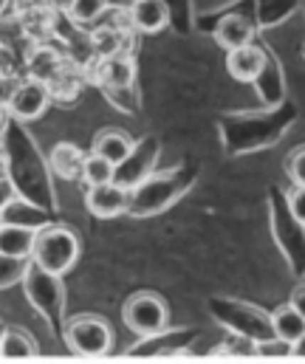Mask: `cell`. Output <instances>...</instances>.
Listing matches in <instances>:
<instances>
[{
    "mask_svg": "<svg viewBox=\"0 0 305 364\" xmlns=\"http://www.w3.org/2000/svg\"><path fill=\"white\" fill-rule=\"evenodd\" d=\"M116 176V164L107 161L100 153H88L85 156V164H82V181L85 186H100V183H110Z\"/></svg>",
    "mask_w": 305,
    "mask_h": 364,
    "instance_id": "d6986e66",
    "label": "cell"
},
{
    "mask_svg": "<svg viewBox=\"0 0 305 364\" xmlns=\"http://www.w3.org/2000/svg\"><path fill=\"white\" fill-rule=\"evenodd\" d=\"M63 71V63H60V57L51 51V48H37L31 57H28V77H34V80H40V82H51L57 74Z\"/></svg>",
    "mask_w": 305,
    "mask_h": 364,
    "instance_id": "e0dca14e",
    "label": "cell"
},
{
    "mask_svg": "<svg viewBox=\"0 0 305 364\" xmlns=\"http://www.w3.org/2000/svg\"><path fill=\"white\" fill-rule=\"evenodd\" d=\"M133 139H130V133L127 130H119V127H107V130H102L97 133V139H94V153H100L105 156L107 161H113V164H122L127 156H130V150H133Z\"/></svg>",
    "mask_w": 305,
    "mask_h": 364,
    "instance_id": "9a60e30c",
    "label": "cell"
},
{
    "mask_svg": "<svg viewBox=\"0 0 305 364\" xmlns=\"http://www.w3.org/2000/svg\"><path fill=\"white\" fill-rule=\"evenodd\" d=\"M286 203H289V215H291V220L305 229V186L291 183V192H289V200H286Z\"/></svg>",
    "mask_w": 305,
    "mask_h": 364,
    "instance_id": "603a6c76",
    "label": "cell"
},
{
    "mask_svg": "<svg viewBox=\"0 0 305 364\" xmlns=\"http://www.w3.org/2000/svg\"><path fill=\"white\" fill-rule=\"evenodd\" d=\"M34 342L28 333L14 331V328H3L0 336V359H23V356H34Z\"/></svg>",
    "mask_w": 305,
    "mask_h": 364,
    "instance_id": "ac0fdd59",
    "label": "cell"
},
{
    "mask_svg": "<svg viewBox=\"0 0 305 364\" xmlns=\"http://www.w3.org/2000/svg\"><path fill=\"white\" fill-rule=\"evenodd\" d=\"M34 243H37V229L23 226V223H9V220L0 226V255L31 260Z\"/></svg>",
    "mask_w": 305,
    "mask_h": 364,
    "instance_id": "7c38bea8",
    "label": "cell"
},
{
    "mask_svg": "<svg viewBox=\"0 0 305 364\" xmlns=\"http://www.w3.org/2000/svg\"><path fill=\"white\" fill-rule=\"evenodd\" d=\"M28 263L31 260H20V257H9V255H0V291L26 279V272H28Z\"/></svg>",
    "mask_w": 305,
    "mask_h": 364,
    "instance_id": "44dd1931",
    "label": "cell"
},
{
    "mask_svg": "<svg viewBox=\"0 0 305 364\" xmlns=\"http://www.w3.org/2000/svg\"><path fill=\"white\" fill-rule=\"evenodd\" d=\"M11 198H14V189H11V183L6 181V178H0V206H6Z\"/></svg>",
    "mask_w": 305,
    "mask_h": 364,
    "instance_id": "4316f807",
    "label": "cell"
},
{
    "mask_svg": "<svg viewBox=\"0 0 305 364\" xmlns=\"http://www.w3.org/2000/svg\"><path fill=\"white\" fill-rule=\"evenodd\" d=\"M85 206L94 218H119L124 212H130V189L119 186L116 181L100 183V186H88L85 192Z\"/></svg>",
    "mask_w": 305,
    "mask_h": 364,
    "instance_id": "9c48e42d",
    "label": "cell"
},
{
    "mask_svg": "<svg viewBox=\"0 0 305 364\" xmlns=\"http://www.w3.org/2000/svg\"><path fill=\"white\" fill-rule=\"evenodd\" d=\"M6 9H9V0H0V17L6 14Z\"/></svg>",
    "mask_w": 305,
    "mask_h": 364,
    "instance_id": "f546056e",
    "label": "cell"
},
{
    "mask_svg": "<svg viewBox=\"0 0 305 364\" xmlns=\"http://www.w3.org/2000/svg\"><path fill=\"white\" fill-rule=\"evenodd\" d=\"M266 68H269V54L257 43H249L243 48L226 51V71H229L232 80H237L243 85L260 82L263 74H266Z\"/></svg>",
    "mask_w": 305,
    "mask_h": 364,
    "instance_id": "ba28073f",
    "label": "cell"
},
{
    "mask_svg": "<svg viewBox=\"0 0 305 364\" xmlns=\"http://www.w3.org/2000/svg\"><path fill=\"white\" fill-rule=\"evenodd\" d=\"M286 170H289V178H291V183H300V186H305V147H297V150L289 156Z\"/></svg>",
    "mask_w": 305,
    "mask_h": 364,
    "instance_id": "cb8c5ba5",
    "label": "cell"
},
{
    "mask_svg": "<svg viewBox=\"0 0 305 364\" xmlns=\"http://www.w3.org/2000/svg\"><path fill=\"white\" fill-rule=\"evenodd\" d=\"M255 34H257L255 23H252L249 17H243V14H226V17L218 23V28H215V40H218V46L226 48V51L243 48V46L255 43Z\"/></svg>",
    "mask_w": 305,
    "mask_h": 364,
    "instance_id": "8fae6325",
    "label": "cell"
},
{
    "mask_svg": "<svg viewBox=\"0 0 305 364\" xmlns=\"http://www.w3.org/2000/svg\"><path fill=\"white\" fill-rule=\"evenodd\" d=\"M97 68H100V82L105 88H130L133 80H136V65L124 54L100 57Z\"/></svg>",
    "mask_w": 305,
    "mask_h": 364,
    "instance_id": "5bb4252c",
    "label": "cell"
},
{
    "mask_svg": "<svg viewBox=\"0 0 305 364\" xmlns=\"http://www.w3.org/2000/svg\"><path fill=\"white\" fill-rule=\"evenodd\" d=\"M85 156L88 153H82L77 144H71V141H60V144H54V150H51V156H48V164H51V170L60 176V178H65V181H82V164H85Z\"/></svg>",
    "mask_w": 305,
    "mask_h": 364,
    "instance_id": "4fadbf2b",
    "label": "cell"
},
{
    "mask_svg": "<svg viewBox=\"0 0 305 364\" xmlns=\"http://www.w3.org/2000/svg\"><path fill=\"white\" fill-rule=\"evenodd\" d=\"M65 342H68L71 353H77L82 359H100V356H107L113 348V331L100 316L82 314L65 325Z\"/></svg>",
    "mask_w": 305,
    "mask_h": 364,
    "instance_id": "3957f363",
    "label": "cell"
},
{
    "mask_svg": "<svg viewBox=\"0 0 305 364\" xmlns=\"http://www.w3.org/2000/svg\"><path fill=\"white\" fill-rule=\"evenodd\" d=\"M3 223H6V209L0 206V226H3Z\"/></svg>",
    "mask_w": 305,
    "mask_h": 364,
    "instance_id": "4dcf8cb0",
    "label": "cell"
},
{
    "mask_svg": "<svg viewBox=\"0 0 305 364\" xmlns=\"http://www.w3.org/2000/svg\"><path fill=\"white\" fill-rule=\"evenodd\" d=\"M156 159H159V141L156 139H144L139 144H133L130 156L116 164V176L113 181L124 189H133L144 181L147 176H153V167H156Z\"/></svg>",
    "mask_w": 305,
    "mask_h": 364,
    "instance_id": "8992f818",
    "label": "cell"
},
{
    "mask_svg": "<svg viewBox=\"0 0 305 364\" xmlns=\"http://www.w3.org/2000/svg\"><path fill=\"white\" fill-rule=\"evenodd\" d=\"M127 17H130V28H136L139 34H159L161 28H167L170 11L164 0H133Z\"/></svg>",
    "mask_w": 305,
    "mask_h": 364,
    "instance_id": "30bf717a",
    "label": "cell"
},
{
    "mask_svg": "<svg viewBox=\"0 0 305 364\" xmlns=\"http://www.w3.org/2000/svg\"><path fill=\"white\" fill-rule=\"evenodd\" d=\"M107 11V0H68V17L74 23H94Z\"/></svg>",
    "mask_w": 305,
    "mask_h": 364,
    "instance_id": "ffe728a7",
    "label": "cell"
},
{
    "mask_svg": "<svg viewBox=\"0 0 305 364\" xmlns=\"http://www.w3.org/2000/svg\"><path fill=\"white\" fill-rule=\"evenodd\" d=\"M26 291H28V302L34 308H40L48 319H54V314L63 305V288H60V277L57 274L43 272L40 266L28 263L26 272Z\"/></svg>",
    "mask_w": 305,
    "mask_h": 364,
    "instance_id": "52a82bcc",
    "label": "cell"
},
{
    "mask_svg": "<svg viewBox=\"0 0 305 364\" xmlns=\"http://www.w3.org/2000/svg\"><path fill=\"white\" fill-rule=\"evenodd\" d=\"M255 356H294V348L286 339L266 336V339L255 342Z\"/></svg>",
    "mask_w": 305,
    "mask_h": 364,
    "instance_id": "7402d4cb",
    "label": "cell"
},
{
    "mask_svg": "<svg viewBox=\"0 0 305 364\" xmlns=\"http://www.w3.org/2000/svg\"><path fill=\"white\" fill-rule=\"evenodd\" d=\"M51 88L34 77L23 80V82H14V88L9 93V102H6V110L20 119V122H34L46 113V107L51 105Z\"/></svg>",
    "mask_w": 305,
    "mask_h": 364,
    "instance_id": "5b68a950",
    "label": "cell"
},
{
    "mask_svg": "<svg viewBox=\"0 0 305 364\" xmlns=\"http://www.w3.org/2000/svg\"><path fill=\"white\" fill-rule=\"evenodd\" d=\"M289 305H291V308H297V311H300V314L305 316V279H303V282H297V285L291 288Z\"/></svg>",
    "mask_w": 305,
    "mask_h": 364,
    "instance_id": "d4e9b609",
    "label": "cell"
},
{
    "mask_svg": "<svg viewBox=\"0 0 305 364\" xmlns=\"http://www.w3.org/2000/svg\"><path fill=\"white\" fill-rule=\"evenodd\" d=\"M269 319H272V333H274L277 339L291 342V345L305 333V316L297 308H291L289 302L280 305V308H274V311L269 314Z\"/></svg>",
    "mask_w": 305,
    "mask_h": 364,
    "instance_id": "2e32d148",
    "label": "cell"
},
{
    "mask_svg": "<svg viewBox=\"0 0 305 364\" xmlns=\"http://www.w3.org/2000/svg\"><path fill=\"white\" fill-rule=\"evenodd\" d=\"M291 348H294V356H305V333L291 345Z\"/></svg>",
    "mask_w": 305,
    "mask_h": 364,
    "instance_id": "83f0119b",
    "label": "cell"
},
{
    "mask_svg": "<svg viewBox=\"0 0 305 364\" xmlns=\"http://www.w3.org/2000/svg\"><path fill=\"white\" fill-rule=\"evenodd\" d=\"M122 319H124V325H127L136 336H141V339H156V336H161V333L167 331V325H170V308H167V302H164L159 294H153V291H139V294H133V296L124 302Z\"/></svg>",
    "mask_w": 305,
    "mask_h": 364,
    "instance_id": "7a4b0ae2",
    "label": "cell"
},
{
    "mask_svg": "<svg viewBox=\"0 0 305 364\" xmlns=\"http://www.w3.org/2000/svg\"><path fill=\"white\" fill-rule=\"evenodd\" d=\"M9 74H11V54L6 46H0V82L9 80Z\"/></svg>",
    "mask_w": 305,
    "mask_h": 364,
    "instance_id": "484cf974",
    "label": "cell"
},
{
    "mask_svg": "<svg viewBox=\"0 0 305 364\" xmlns=\"http://www.w3.org/2000/svg\"><path fill=\"white\" fill-rule=\"evenodd\" d=\"M77 257H80V240L71 229H65V226L37 229V243H34V255H31L34 266H40L43 272L63 277L65 272H71Z\"/></svg>",
    "mask_w": 305,
    "mask_h": 364,
    "instance_id": "6da1fadb",
    "label": "cell"
},
{
    "mask_svg": "<svg viewBox=\"0 0 305 364\" xmlns=\"http://www.w3.org/2000/svg\"><path fill=\"white\" fill-rule=\"evenodd\" d=\"M6 113H9V110H6V99L0 96V124H3V116H6Z\"/></svg>",
    "mask_w": 305,
    "mask_h": 364,
    "instance_id": "f1b7e54d",
    "label": "cell"
},
{
    "mask_svg": "<svg viewBox=\"0 0 305 364\" xmlns=\"http://www.w3.org/2000/svg\"><path fill=\"white\" fill-rule=\"evenodd\" d=\"M184 192L181 176L173 173H153L147 176L139 186L130 189V212L133 215H156L161 209H167L178 195Z\"/></svg>",
    "mask_w": 305,
    "mask_h": 364,
    "instance_id": "277c9868",
    "label": "cell"
}]
</instances>
